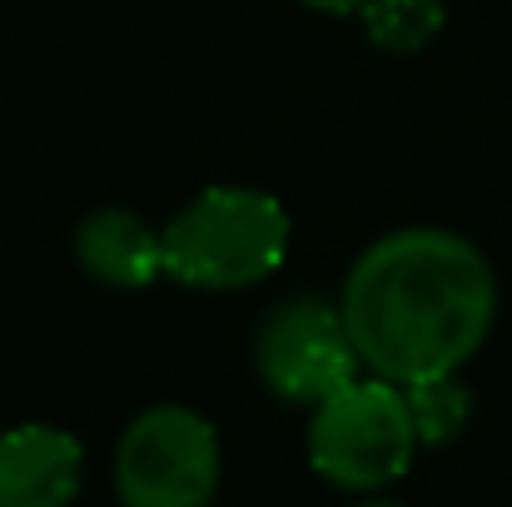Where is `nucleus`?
I'll list each match as a JSON object with an SVG mask.
<instances>
[{"mask_svg": "<svg viewBox=\"0 0 512 507\" xmlns=\"http://www.w3.org/2000/svg\"><path fill=\"white\" fill-rule=\"evenodd\" d=\"M343 324L363 373L398 388L463 373L498 319V279L483 249L453 229H393L348 269Z\"/></svg>", "mask_w": 512, "mask_h": 507, "instance_id": "obj_1", "label": "nucleus"}, {"mask_svg": "<svg viewBox=\"0 0 512 507\" xmlns=\"http://www.w3.org/2000/svg\"><path fill=\"white\" fill-rule=\"evenodd\" d=\"M289 214L249 184H214L165 224V274L184 289L234 294L264 284L289 259Z\"/></svg>", "mask_w": 512, "mask_h": 507, "instance_id": "obj_2", "label": "nucleus"}, {"mask_svg": "<svg viewBox=\"0 0 512 507\" xmlns=\"http://www.w3.org/2000/svg\"><path fill=\"white\" fill-rule=\"evenodd\" d=\"M418 428L408 393L388 378L358 373L309 418V468L348 493H378L413 468Z\"/></svg>", "mask_w": 512, "mask_h": 507, "instance_id": "obj_3", "label": "nucleus"}, {"mask_svg": "<svg viewBox=\"0 0 512 507\" xmlns=\"http://www.w3.org/2000/svg\"><path fill=\"white\" fill-rule=\"evenodd\" d=\"M224 473L219 433L184 403L145 408L115 448L120 507H214Z\"/></svg>", "mask_w": 512, "mask_h": 507, "instance_id": "obj_4", "label": "nucleus"}, {"mask_svg": "<svg viewBox=\"0 0 512 507\" xmlns=\"http://www.w3.org/2000/svg\"><path fill=\"white\" fill-rule=\"evenodd\" d=\"M254 368L264 388L284 403L319 408L343 383L363 373V358L343 324L339 304L324 299H289L279 304L254 338Z\"/></svg>", "mask_w": 512, "mask_h": 507, "instance_id": "obj_5", "label": "nucleus"}, {"mask_svg": "<svg viewBox=\"0 0 512 507\" xmlns=\"http://www.w3.org/2000/svg\"><path fill=\"white\" fill-rule=\"evenodd\" d=\"M85 483V448L55 423L0 433V507H70Z\"/></svg>", "mask_w": 512, "mask_h": 507, "instance_id": "obj_6", "label": "nucleus"}, {"mask_svg": "<svg viewBox=\"0 0 512 507\" xmlns=\"http://www.w3.org/2000/svg\"><path fill=\"white\" fill-rule=\"evenodd\" d=\"M75 259L110 289H150L165 274V234L130 209H100L80 224Z\"/></svg>", "mask_w": 512, "mask_h": 507, "instance_id": "obj_7", "label": "nucleus"}, {"mask_svg": "<svg viewBox=\"0 0 512 507\" xmlns=\"http://www.w3.org/2000/svg\"><path fill=\"white\" fill-rule=\"evenodd\" d=\"M358 20L378 50L413 55L448 25V0H363Z\"/></svg>", "mask_w": 512, "mask_h": 507, "instance_id": "obj_8", "label": "nucleus"}, {"mask_svg": "<svg viewBox=\"0 0 512 507\" xmlns=\"http://www.w3.org/2000/svg\"><path fill=\"white\" fill-rule=\"evenodd\" d=\"M403 393H408V408H413L418 443H453V438L468 428L473 398H468V388H463L458 373L428 378V383H408Z\"/></svg>", "mask_w": 512, "mask_h": 507, "instance_id": "obj_9", "label": "nucleus"}, {"mask_svg": "<svg viewBox=\"0 0 512 507\" xmlns=\"http://www.w3.org/2000/svg\"><path fill=\"white\" fill-rule=\"evenodd\" d=\"M309 10H329V15H358L363 0H304Z\"/></svg>", "mask_w": 512, "mask_h": 507, "instance_id": "obj_10", "label": "nucleus"}, {"mask_svg": "<svg viewBox=\"0 0 512 507\" xmlns=\"http://www.w3.org/2000/svg\"><path fill=\"white\" fill-rule=\"evenodd\" d=\"M358 507H403V503H358Z\"/></svg>", "mask_w": 512, "mask_h": 507, "instance_id": "obj_11", "label": "nucleus"}]
</instances>
